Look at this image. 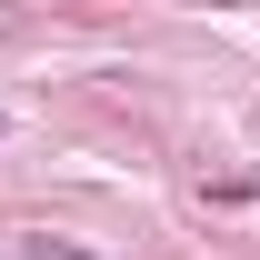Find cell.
Masks as SVG:
<instances>
[{
  "label": "cell",
  "instance_id": "obj_1",
  "mask_svg": "<svg viewBox=\"0 0 260 260\" xmlns=\"http://www.w3.org/2000/svg\"><path fill=\"white\" fill-rule=\"evenodd\" d=\"M20 260H100V250H80V240H50V230H30V240H20Z\"/></svg>",
  "mask_w": 260,
  "mask_h": 260
}]
</instances>
